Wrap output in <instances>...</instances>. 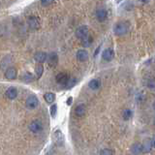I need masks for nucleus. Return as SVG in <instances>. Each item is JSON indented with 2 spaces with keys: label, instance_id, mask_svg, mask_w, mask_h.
<instances>
[{
  "label": "nucleus",
  "instance_id": "nucleus-1",
  "mask_svg": "<svg viewBox=\"0 0 155 155\" xmlns=\"http://www.w3.org/2000/svg\"><path fill=\"white\" fill-rule=\"evenodd\" d=\"M129 31V25L126 22H118L114 26V33L116 36H123Z\"/></svg>",
  "mask_w": 155,
  "mask_h": 155
},
{
  "label": "nucleus",
  "instance_id": "nucleus-2",
  "mask_svg": "<svg viewBox=\"0 0 155 155\" xmlns=\"http://www.w3.org/2000/svg\"><path fill=\"white\" fill-rule=\"evenodd\" d=\"M25 105H26V108L29 110H33L38 107L39 105V100L35 95H30L26 99L25 101Z\"/></svg>",
  "mask_w": 155,
  "mask_h": 155
},
{
  "label": "nucleus",
  "instance_id": "nucleus-3",
  "mask_svg": "<svg viewBox=\"0 0 155 155\" xmlns=\"http://www.w3.org/2000/svg\"><path fill=\"white\" fill-rule=\"evenodd\" d=\"M88 27H87L86 25H81L80 27L77 28L76 30V36L79 38V39H84L86 38L87 36H88Z\"/></svg>",
  "mask_w": 155,
  "mask_h": 155
},
{
  "label": "nucleus",
  "instance_id": "nucleus-4",
  "mask_svg": "<svg viewBox=\"0 0 155 155\" xmlns=\"http://www.w3.org/2000/svg\"><path fill=\"white\" fill-rule=\"evenodd\" d=\"M27 23H28L29 28L33 29V30H35V29H38L40 27V21H39V18L35 16H32L29 18L27 21Z\"/></svg>",
  "mask_w": 155,
  "mask_h": 155
},
{
  "label": "nucleus",
  "instance_id": "nucleus-5",
  "mask_svg": "<svg viewBox=\"0 0 155 155\" xmlns=\"http://www.w3.org/2000/svg\"><path fill=\"white\" fill-rule=\"evenodd\" d=\"M42 129H43V125H42V123L40 122V121H38V120H34L30 124H29V130H30L31 132H33V133L41 132Z\"/></svg>",
  "mask_w": 155,
  "mask_h": 155
},
{
  "label": "nucleus",
  "instance_id": "nucleus-6",
  "mask_svg": "<svg viewBox=\"0 0 155 155\" xmlns=\"http://www.w3.org/2000/svg\"><path fill=\"white\" fill-rule=\"evenodd\" d=\"M102 57L105 61H111L114 57V51L113 48H106L102 53Z\"/></svg>",
  "mask_w": 155,
  "mask_h": 155
},
{
  "label": "nucleus",
  "instance_id": "nucleus-7",
  "mask_svg": "<svg viewBox=\"0 0 155 155\" xmlns=\"http://www.w3.org/2000/svg\"><path fill=\"white\" fill-rule=\"evenodd\" d=\"M70 78H69V76H68V74H66V73H59V74H58L55 78L57 84H62V85H66L67 81Z\"/></svg>",
  "mask_w": 155,
  "mask_h": 155
},
{
  "label": "nucleus",
  "instance_id": "nucleus-8",
  "mask_svg": "<svg viewBox=\"0 0 155 155\" xmlns=\"http://www.w3.org/2000/svg\"><path fill=\"white\" fill-rule=\"evenodd\" d=\"M107 17H108V13L104 8H100L96 11V18L99 21H105L107 19Z\"/></svg>",
  "mask_w": 155,
  "mask_h": 155
},
{
  "label": "nucleus",
  "instance_id": "nucleus-9",
  "mask_svg": "<svg viewBox=\"0 0 155 155\" xmlns=\"http://www.w3.org/2000/svg\"><path fill=\"white\" fill-rule=\"evenodd\" d=\"M17 70L15 69V68L11 67V68H8L5 72V78H6L7 80L9 81H12V80H15L17 78Z\"/></svg>",
  "mask_w": 155,
  "mask_h": 155
},
{
  "label": "nucleus",
  "instance_id": "nucleus-10",
  "mask_svg": "<svg viewBox=\"0 0 155 155\" xmlns=\"http://www.w3.org/2000/svg\"><path fill=\"white\" fill-rule=\"evenodd\" d=\"M6 97L10 100H14L17 98L18 96V89L16 87H9V88L6 90V93H5Z\"/></svg>",
  "mask_w": 155,
  "mask_h": 155
},
{
  "label": "nucleus",
  "instance_id": "nucleus-11",
  "mask_svg": "<svg viewBox=\"0 0 155 155\" xmlns=\"http://www.w3.org/2000/svg\"><path fill=\"white\" fill-rule=\"evenodd\" d=\"M47 61L50 66H56L57 62H58V56L55 52H51L48 55L47 57Z\"/></svg>",
  "mask_w": 155,
  "mask_h": 155
},
{
  "label": "nucleus",
  "instance_id": "nucleus-12",
  "mask_svg": "<svg viewBox=\"0 0 155 155\" xmlns=\"http://www.w3.org/2000/svg\"><path fill=\"white\" fill-rule=\"evenodd\" d=\"M77 58L81 62H84L88 59V52L85 50H79L77 52Z\"/></svg>",
  "mask_w": 155,
  "mask_h": 155
},
{
  "label": "nucleus",
  "instance_id": "nucleus-13",
  "mask_svg": "<svg viewBox=\"0 0 155 155\" xmlns=\"http://www.w3.org/2000/svg\"><path fill=\"white\" fill-rule=\"evenodd\" d=\"M47 57H48V54L46 52L38 51V52L35 53V55H34V59H35L39 63H43V62L47 61Z\"/></svg>",
  "mask_w": 155,
  "mask_h": 155
},
{
  "label": "nucleus",
  "instance_id": "nucleus-14",
  "mask_svg": "<svg viewBox=\"0 0 155 155\" xmlns=\"http://www.w3.org/2000/svg\"><path fill=\"white\" fill-rule=\"evenodd\" d=\"M152 149V143H151V140H145L143 143L142 144V150L143 152L147 153L150 152Z\"/></svg>",
  "mask_w": 155,
  "mask_h": 155
},
{
  "label": "nucleus",
  "instance_id": "nucleus-15",
  "mask_svg": "<svg viewBox=\"0 0 155 155\" xmlns=\"http://www.w3.org/2000/svg\"><path fill=\"white\" fill-rule=\"evenodd\" d=\"M86 113V108H85V106L84 105H79L76 108L75 110V114L77 116H79V117H81V116H84Z\"/></svg>",
  "mask_w": 155,
  "mask_h": 155
},
{
  "label": "nucleus",
  "instance_id": "nucleus-16",
  "mask_svg": "<svg viewBox=\"0 0 155 155\" xmlns=\"http://www.w3.org/2000/svg\"><path fill=\"white\" fill-rule=\"evenodd\" d=\"M131 152H132L133 155H139L143 152L142 150V144L140 143H136L132 145V147H131Z\"/></svg>",
  "mask_w": 155,
  "mask_h": 155
},
{
  "label": "nucleus",
  "instance_id": "nucleus-17",
  "mask_svg": "<svg viewBox=\"0 0 155 155\" xmlns=\"http://www.w3.org/2000/svg\"><path fill=\"white\" fill-rule=\"evenodd\" d=\"M88 86L90 87L91 89L96 90V89H98L99 87L101 86V81H100L99 80H97V79L91 80V81H89V84H88Z\"/></svg>",
  "mask_w": 155,
  "mask_h": 155
},
{
  "label": "nucleus",
  "instance_id": "nucleus-18",
  "mask_svg": "<svg viewBox=\"0 0 155 155\" xmlns=\"http://www.w3.org/2000/svg\"><path fill=\"white\" fill-rule=\"evenodd\" d=\"M54 139L56 140V143L58 144H62L63 142H64V137H63V135H62V132L59 130H57L54 132Z\"/></svg>",
  "mask_w": 155,
  "mask_h": 155
},
{
  "label": "nucleus",
  "instance_id": "nucleus-19",
  "mask_svg": "<svg viewBox=\"0 0 155 155\" xmlns=\"http://www.w3.org/2000/svg\"><path fill=\"white\" fill-rule=\"evenodd\" d=\"M44 98H45L47 103L51 104L55 100V94L54 93H51V92H48V93H46L45 96H44Z\"/></svg>",
  "mask_w": 155,
  "mask_h": 155
},
{
  "label": "nucleus",
  "instance_id": "nucleus-20",
  "mask_svg": "<svg viewBox=\"0 0 155 155\" xmlns=\"http://www.w3.org/2000/svg\"><path fill=\"white\" fill-rule=\"evenodd\" d=\"M43 72H44V67L41 64H38L35 67V78L36 79H40L43 75Z\"/></svg>",
  "mask_w": 155,
  "mask_h": 155
},
{
  "label": "nucleus",
  "instance_id": "nucleus-21",
  "mask_svg": "<svg viewBox=\"0 0 155 155\" xmlns=\"http://www.w3.org/2000/svg\"><path fill=\"white\" fill-rule=\"evenodd\" d=\"M132 115H133V113L130 109H125L122 111V117L124 120H129L131 117H132Z\"/></svg>",
  "mask_w": 155,
  "mask_h": 155
},
{
  "label": "nucleus",
  "instance_id": "nucleus-22",
  "mask_svg": "<svg viewBox=\"0 0 155 155\" xmlns=\"http://www.w3.org/2000/svg\"><path fill=\"white\" fill-rule=\"evenodd\" d=\"M34 80H35V77L32 74H30V73H25V74L23 75V81L25 82H31Z\"/></svg>",
  "mask_w": 155,
  "mask_h": 155
},
{
  "label": "nucleus",
  "instance_id": "nucleus-23",
  "mask_svg": "<svg viewBox=\"0 0 155 155\" xmlns=\"http://www.w3.org/2000/svg\"><path fill=\"white\" fill-rule=\"evenodd\" d=\"M77 84V79H75V78H71V79L68 80L67 84H66V87L67 88H72V87H74Z\"/></svg>",
  "mask_w": 155,
  "mask_h": 155
},
{
  "label": "nucleus",
  "instance_id": "nucleus-24",
  "mask_svg": "<svg viewBox=\"0 0 155 155\" xmlns=\"http://www.w3.org/2000/svg\"><path fill=\"white\" fill-rule=\"evenodd\" d=\"M92 44V37L91 36H87L86 38L82 39V45L84 47H89Z\"/></svg>",
  "mask_w": 155,
  "mask_h": 155
},
{
  "label": "nucleus",
  "instance_id": "nucleus-25",
  "mask_svg": "<svg viewBox=\"0 0 155 155\" xmlns=\"http://www.w3.org/2000/svg\"><path fill=\"white\" fill-rule=\"evenodd\" d=\"M147 85L150 89H155V79H149L147 81Z\"/></svg>",
  "mask_w": 155,
  "mask_h": 155
},
{
  "label": "nucleus",
  "instance_id": "nucleus-26",
  "mask_svg": "<svg viewBox=\"0 0 155 155\" xmlns=\"http://www.w3.org/2000/svg\"><path fill=\"white\" fill-rule=\"evenodd\" d=\"M100 155H114V151L111 149L105 148L100 152Z\"/></svg>",
  "mask_w": 155,
  "mask_h": 155
},
{
  "label": "nucleus",
  "instance_id": "nucleus-27",
  "mask_svg": "<svg viewBox=\"0 0 155 155\" xmlns=\"http://www.w3.org/2000/svg\"><path fill=\"white\" fill-rule=\"evenodd\" d=\"M56 111H57V107L55 104H53L51 107V115L52 116V117H54V116L56 115Z\"/></svg>",
  "mask_w": 155,
  "mask_h": 155
},
{
  "label": "nucleus",
  "instance_id": "nucleus-28",
  "mask_svg": "<svg viewBox=\"0 0 155 155\" xmlns=\"http://www.w3.org/2000/svg\"><path fill=\"white\" fill-rule=\"evenodd\" d=\"M53 2V0H41V4L43 5V6H50V5Z\"/></svg>",
  "mask_w": 155,
  "mask_h": 155
},
{
  "label": "nucleus",
  "instance_id": "nucleus-29",
  "mask_svg": "<svg viewBox=\"0 0 155 155\" xmlns=\"http://www.w3.org/2000/svg\"><path fill=\"white\" fill-rule=\"evenodd\" d=\"M72 101H73V98H72V97H69V98H68V100H67V105L70 106L72 104Z\"/></svg>",
  "mask_w": 155,
  "mask_h": 155
},
{
  "label": "nucleus",
  "instance_id": "nucleus-30",
  "mask_svg": "<svg viewBox=\"0 0 155 155\" xmlns=\"http://www.w3.org/2000/svg\"><path fill=\"white\" fill-rule=\"evenodd\" d=\"M151 143H152V147H155V136L151 140Z\"/></svg>",
  "mask_w": 155,
  "mask_h": 155
},
{
  "label": "nucleus",
  "instance_id": "nucleus-31",
  "mask_svg": "<svg viewBox=\"0 0 155 155\" xmlns=\"http://www.w3.org/2000/svg\"><path fill=\"white\" fill-rule=\"evenodd\" d=\"M99 51H100V47H99V48H97V50H96V51H95V53H94V56L97 55V53L99 52Z\"/></svg>",
  "mask_w": 155,
  "mask_h": 155
},
{
  "label": "nucleus",
  "instance_id": "nucleus-32",
  "mask_svg": "<svg viewBox=\"0 0 155 155\" xmlns=\"http://www.w3.org/2000/svg\"><path fill=\"white\" fill-rule=\"evenodd\" d=\"M140 2H143V3H147V2L149 1V0H140Z\"/></svg>",
  "mask_w": 155,
  "mask_h": 155
},
{
  "label": "nucleus",
  "instance_id": "nucleus-33",
  "mask_svg": "<svg viewBox=\"0 0 155 155\" xmlns=\"http://www.w3.org/2000/svg\"><path fill=\"white\" fill-rule=\"evenodd\" d=\"M121 1H122V0H116V3H120Z\"/></svg>",
  "mask_w": 155,
  "mask_h": 155
},
{
  "label": "nucleus",
  "instance_id": "nucleus-34",
  "mask_svg": "<svg viewBox=\"0 0 155 155\" xmlns=\"http://www.w3.org/2000/svg\"><path fill=\"white\" fill-rule=\"evenodd\" d=\"M153 109L155 110V101H154V103H153Z\"/></svg>",
  "mask_w": 155,
  "mask_h": 155
},
{
  "label": "nucleus",
  "instance_id": "nucleus-35",
  "mask_svg": "<svg viewBox=\"0 0 155 155\" xmlns=\"http://www.w3.org/2000/svg\"><path fill=\"white\" fill-rule=\"evenodd\" d=\"M154 123H155V121H154Z\"/></svg>",
  "mask_w": 155,
  "mask_h": 155
}]
</instances>
